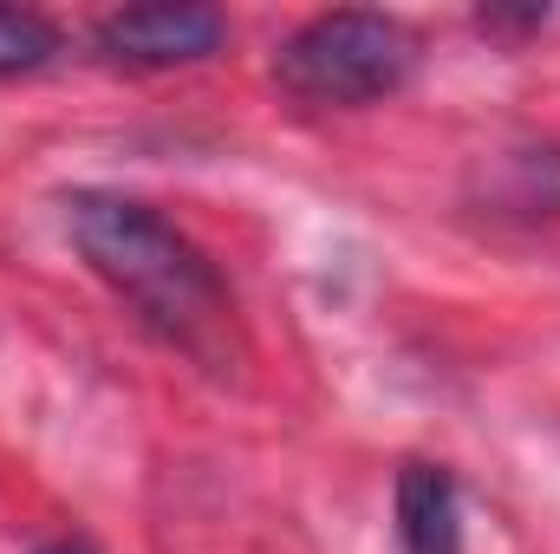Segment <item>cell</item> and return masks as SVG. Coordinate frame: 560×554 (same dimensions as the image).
<instances>
[{
	"instance_id": "obj_1",
	"label": "cell",
	"mask_w": 560,
	"mask_h": 554,
	"mask_svg": "<svg viewBox=\"0 0 560 554\" xmlns=\"http://www.w3.org/2000/svg\"><path fill=\"white\" fill-rule=\"evenodd\" d=\"M66 229L92 262V275L118 300H131L150 333H163L189 359H215L229 333V287L189 235H176L156 209L105 189L66 196Z\"/></svg>"
},
{
	"instance_id": "obj_2",
	"label": "cell",
	"mask_w": 560,
	"mask_h": 554,
	"mask_svg": "<svg viewBox=\"0 0 560 554\" xmlns=\"http://www.w3.org/2000/svg\"><path fill=\"white\" fill-rule=\"evenodd\" d=\"M411 33L385 13H319L280 46L275 72L300 105H372L411 79Z\"/></svg>"
},
{
	"instance_id": "obj_3",
	"label": "cell",
	"mask_w": 560,
	"mask_h": 554,
	"mask_svg": "<svg viewBox=\"0 0 560 554\" xmlns=\"http://www.w3.org/2000/svg\"><path fill=\"white\" fill-rule=\"evenodd\" d=\"M229 20L196 0H163V7H125L98 26V46L125 66H196L222 53Z\"/></svg>"
},
{
	"instance_id": "obj_5",
	"label": "cell",
	"mask_w": 560,
	"mask_h": 554,
	"mask_svg": "<svg viewBox=\"0 0 560 554\" xmlns=\"http://www.w3.org/2000/svg\"><path fill=\"white\" fill-rule=\"evenodd\" d=\"M59 53V33L39 20V13H20V7H0V72H33Z\"/></svg>"
},
{
	"instance_id": "obj_6",
	"label": "cell",
	"mask_w": 560,
	"mask_h": 554,
	"mask_svg": "<svg viewBox=\"0 0 560 554\" xmlns=\"http://www.w3.org/2000/svg\"><path fill=\"white\" fill-rule=\"evenodd\" d=\"M33 554H92L85 542H46V549H33Z\"/></svg>"
},
{
	"instance_id": "obj_4",
	"label": "cell",
	"mask_w": 560,
	"mask_h": 554,
	"mask_svg": "<svg viewBox=\"0 0 560 554\" xmlns=\"http://www.w3.org/2000/svg\"><path fill=\"white\" fill-rule=\"evenodd\" d=\"M398 542L405 554H463V503L443 463L398 470Z\"/></svg>"
}]
</instances>
